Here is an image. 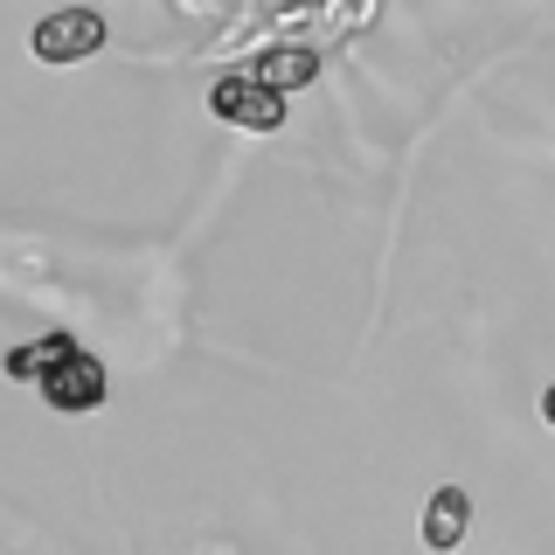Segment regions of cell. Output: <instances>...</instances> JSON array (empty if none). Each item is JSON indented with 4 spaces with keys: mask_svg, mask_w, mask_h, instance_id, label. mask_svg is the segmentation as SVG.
<instances>
[{
    "mask_svg": "<svg viewBox=\"0 0 555 555\" xmlns=\"http://www.w3.org/2000/svg\"><path fill=\"white\" fill-rule=\"evenodd\" d=\"M98 49H104V14L91 8H63L49 22H35V56L42 63H83Z\"/></svg>",
    "mask_w": 555,
    "mask_h": 555,
    "instance_id": "3",
    "label": "cell"
},
{
    "mask_svg": "<svg viewBox=\"0 0 555 555\" xmlns=\"http://www.w3.org/2000/svg\"><path fill=\"white\" fill-rule=\"evenodd\" d=\"M542 416H548V424H555V389H548V396H542Z\"/></svg>",
    "mask_w": 555,
    "mask_h": 555,
    "instance_id": "6",
    "label": "cell"
},
{
    "mask_svg": "<svg viewBox=\"0 0 555 555\" xmlns=\"http://www.w3.org/2000/svg\"><path fill=\"white\" fill-rule=\"evenodd\" d=\"M465 528H473V500H465L459 486H438L430 507H424V548L430 555H451V548L465 542Z\"/></svg>",
    "mask_w": 555,
    "mask_h": 555,
    "instance_id": "4",
    "label": "cell"
},
{
    "mask_svg": "<svg viewBox=\"0 0 555 555\" xmlns=\"http://www.w3.org/2000/svg\"><path fill=\"white\" fill-rule=\"evenodd\" d=\"M312 77H320V56H312V49H271V56L257 63V83L278 91V98H285V83H312Z\"/></svg>",
    "mask_w": 555,
    "mask_h": 555,
    "instance_id": "5",
    "label": "cell"
},
{
    "mask_svg": "<svg viewBox=\"0 0 555 555\" xmlns=\"http://www.w3.org/2000/svg\"><path fill=\"white\" fill-rule=\"evenodd\" d=\"M8 375L42 382V396H49L56 410H98V403H104V369H98V354H83V347L63 340V334H49L42 347L8 354Z\"/></svg>",
    "mask_w": 555,
    "mask_h": 555,
    "instance_id": "1",
    "label": "cell"
},
{
    "mask_svg": "<svg viewBox=\"0 0 555 555\" xmlns=\"http://www.w3.org/2000/svg\"><path fill=\"white\" fill-rule=\"evenodd\" d=\"M208 112H216L222 126H250V132H278V126H285V98L264 91L257 77H222L216 91H208Z\"/></svg>",
    "mask_w": 555,
    "mask_h": 555,
    "instance_id": "2",
    "label": "cell"
}]
</instances>
